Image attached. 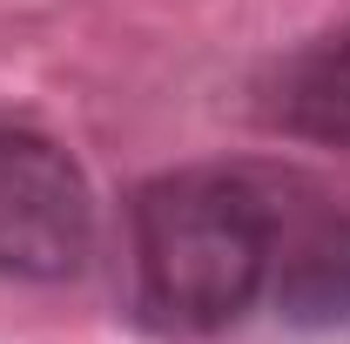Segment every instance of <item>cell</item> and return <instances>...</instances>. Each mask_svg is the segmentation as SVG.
Returning a JSON list of instances; mask_svg holds the SVG:
<instances>
[{"label": "cell", "instance_id": "cell-4", "mask_svg": "<svg viewBox=\"0 0 350 344\" xmlns=\"http://www.w3.org/2000/svg\"><path fill=\"white\" fill-rule=\"evenodd\" d=\"M269 304L290 331L304 338H330L350 331V210L317 216L276 250V277H269Z\"/></svg>", "mask_w": 350, "mask_h": 344}, {"label": "cell", "instance_id": "cell-1", "mask_svg": "<svg viewBox=\"0 0 350 344\" xmlns=\"http://www.w3.org/2000/svg\"><path fill=\"white\" fill-rule=\"evenodd\" d=\"M283 216L269 182L229 162H189L129 196V310L162 338L236 331L276 277Z\"/></svg>", "mask_w": 350, "mask_h": 344}, {"label": "cell", "instance_id": "cell-3", "mask_svg": "<svg viewBox=\"0 0 350 344\" xmlns=\"http://www.w3.org/2000/svg\"><path fill=\"white\" fill-rule=\"evenodd\" d=\"M256 122L323 149H350V21L283 54L256 82Z\"/></svg>", "mask_w": 350, "mask_h": 344}, {"label": "cell", "instance_id": "cell-2", "mask_svg": "<svg viewBox=\"0 0 350 344\" xmlns=\"http://www.w3.org/2000/svg\"><path fill=\"white\" fill-rule=\"evenodd\" d=\"M101 236L94 182L68 142L0 115V277L7 284H68L81 277Z\"/></svg>", "mask_w": 350, "mask_h": 344}]
</instances>
